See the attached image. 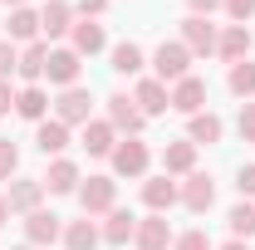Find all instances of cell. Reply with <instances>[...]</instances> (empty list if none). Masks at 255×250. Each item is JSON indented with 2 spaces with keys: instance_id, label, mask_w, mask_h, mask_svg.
Segmentation results:
<instances>
[{
  "instance_id": "obj_23",
  "label": "cell",
  "mask_w": 255,
  "mask_h": 250,
  "mask_svg": "<svg viewBox=\"0 0 255 250\" xmlns=\"http://www.w3.org/2000/svg\"><path fill=\"white\" fill-rule=\"evenodd\" d=\"M191 162H196V142H172L162 152V167L167 172H191Z\"/></svg>"
},
{
  "instance_id": "obj_39",
  "label": "cell",
  "mask_w": 255,
  "mask_h": 250,
  "mask_svg": "<svg viewBox=\"0 0 255 250\" xmlns=\"http://www.w3.org/2000/svg\"><path fill=\"white\" fill-rule=\"evenodd\" d=\"M15 108V94H10V84H0V113H10Z\"/></svg>"
},
{
  "instance_id": "obj_37",
  "label": "cell",
  "mask_w": 255,
  "mask_h": 250,
  "mask_svg": "<svg viewBox=\"0 0 255 250\" xmlns=\"http://www.w3.org/2000/svg\"><path fill=\"white\" fill-rule=\"evenodd\" d=\"M191 10H196V15H211V10H216V5H226V0H187Z\"/></svg>"
},
{
  "instance_id": "obj_30",
  "label": "cell",
  "mask_w": 255,
  "mask_h": 250,
  "mask_svg": "<svg viewBox=\"0 0 255 250\" xmlns=\"http://www.w3.org/2000/svg\"><path fill=\"white\" fill-rule=\"evenodd\" d=\"M113 69H118V74H137V69H142V49H137V44H118V49H113Z\"/></svg>"
},
{
  "instance_id": "obj_41",
  "label": "cell",
  "mask_w": 255,
  "mask_h": 250,
  "mask_svg": "<svg viewBox=\"0 0 255 250\" xmlns=\"http://www.w3.org/2000/svg\"><path fill=\"white\" fill-rule=\"evenodd\" d=\"M221 250H251V246H246V241H231V246H221Z\"/></svg>"
},
{
  "instance_id": "obj_18",
  "label": "cell",
  "mask_w": 255,
  "mask_h": 250,
  "mask_svg": "<svg viewBox=\"0 0 255 250\" xmlns=\"http://www.w3.org/2000/svg\"><path fill=\"white\" fill-rule=\"evenodd\" d=\"M64 241H69V250H94L98 246V226L94 221H69L64 226Z\"/></svg>"
},
{
  "instance_id": "obj_5",
  "label": "cell",
  "mask_w": 255,
  "mask_h": 250,
  "mask_svg": "<svg viewBox=\"0 0 255 250\" xmlns=\"http://www.w3.org/2000/svg\"><path fill=\"white\" fill-rule=\"evenodd\" d=\"M113 172H118V177H142V172H147V147H142V142L113 147Z\"/></svg>"
},
{
  "instance_id": "obj_16",
  "label": "cell",
  "mask_w": 255,
  "mask_h": 250,
  "mask_svg": "<svg viewBox=\"0 0 255 250\" xmlns=\"http://www.w3.org/2000/svg\"><path fill=\"white\" fill-rule=\"evenodd\" d=\"M34 142H39V152L49 157V152H64L69 147V127L54 118V123H39V132H34Z\"/></svg>"
},
{
  "instance_id": "obj_12",
  "label": "cell",
  "mask_w": 255,
  "mask_h": 250,
  "mask_svg": "<svg viewBox=\"0 0 255 250\" xmlns=\"http://www.w3.org/2000/svg\"><path fill=\"white\" fill-rule=\"evenodd\" d=\"M216 49H221V59H231V64H241L246 54H251V30L246 25H231V30L216 39Z\"/></svg>"
},
{
  "instance_id": "obj_22",
  "label": "cell",
  "mask_w": 255,
  "mask_h": 250,
  "mask_svg": "<svg viewBox=\"0 0 255 250\" xmlns=\"http://www.w3.org/2000/svg\"><path fill=\"white\" fill-rule=\"evenodd\" d=\"M103 49V25H74V54H98Z\"/></svg>"
},
{
  "instance_id": "obj_6",
  "label": "cell",
  "mask_w": 255,
  "mask_h": 250,
  "mask_svg": "<svg viewBox=\"0 0 255 250\" xmlns=\"http://www.w3.org/2000/svg\"><path fill=\"white\" fill-rule=\"evenodd\" d=\"M108 118H113V127H128V132H142V123H147V113L132 108V98H128V94H113V98H108Z\"/></svg>"
},
{
  "instance_id": "obj_13",
  "label": "cell",
  "mask_w": 255,
  "mask_h": 250,
  "mask_svg": "<svg viewBox=\"0 0 255 250\" xmlns=\"http://www.w3.org/2000/svg\"><path fill=\"white\" fill-rule=\"evenodd\" d=\"M182 201H187V211H206L211 201H216V187H211V177H191L187 187H182Z\"/></svg>"
},
{
  "instance_id": "obj_19",
  "label": "cell",
  "mask_w": 255,
  "mask_h": 250,
  "mask_svg": "<svg viewBox=\"0 0 255 250\" xmlns=\"http://www.w3.org/2000/svg\"><path fill=\"white\" fill-rule=\"evenodd\" d=\"M39 30L49 34V39H54V34H64V30H69V5H64V0H49V5L39 10Z\"/></svg>"
},
{
  "instance_id": "obj_8",
  "label": "cell",
  "mask_w": 255,
  "mask_h": 250,
  "mask_svg": "<svg viewBox=\"0 0 255 250\" xmlns=\"http://www.w3.org/2000/svg\"><path fill=\"white\" fill-rule=\"evenodd\" d=\"M113 182H108V177H89V187L79 191V201H84V211H89V216H94V211H113Z\"/></svg>"
},
{
  "instance_id": "obj_31",
  "label": "cell",
  "mask_w": 255,
  "mask_h": 250,
  "mask_svg": "<svg viewBox=\"0 0 255 250\" xmlns=\"http://www.w3.org/2000/svg\"><path fill=\"white\" fill-rule=\"evenodd\" d=\"M20 167V152H15V142H0V177H10Z\"/></svg>"
},
{
  "instance_id": "obj_4",
  "label": "cell",
  "mask_w": 255,
  "mask_h": 250,
  "mask_svg": "<svg viewBox=\"0 0 255 250\" xmlns=\"http://www.w3.org/2000/svg\"><path fill=\"white\" fill-rule=\"evenodd\" d=\"M79 69H84V64H79L74 49H54L49 64H44V74H49L54 84H64V89H74V84H79Z\"/></svg>"
},
{
  "instance_id": "obj_9",
  "label": "cell",
  "mask_w": 255,
  "mask_h": 250,
  "mask_svg": "<svg viewBox=\"0 0 255 250\" xmlns=\"http://www.w3.org/2000/svg\"><path fill=\"white\" fill-rule=\"evenodd\" d=\"M25 236H30L34 246H49V241H59V236H64V226H59V216H54V211H30Z\"/></svg>"
},
{
  "instance_id": "obj_36",
  "label": "cell",
  "mask_w": 255,
  "mask_h": 250,
  "mask_svg": "<svg viewBox=\"0 0 255 250\" xmlns=\"http://www.w3.org/2000/svg\"><path fill=\"white\" fill-rule=\"evenodd\" d=\"M15 49H10V39H0V74H10V69H15Z\"/></svg>"
},
{
  "instance_id": "obj_1",
  "label": "cell",
  "mask_w": 255,
  "mask_h": 250,
  "mask_svg": "<svg viewBox=\"0 0 255 250\" xmlns=\"http://www.w3.org/2000/svg\"><path fill=\"white\" fill-rule=\"evenodd\" d=\"M187 59H191L187 44H167L162 39L157 54H152V69H157V79H187Z\"/></svg>"
},
{
  "instance_id": "obj_25",
  "label": "cell",
  "mask_w": 255,
  "mask_h": 250,
  "mask_svg": "<svg viewBox=\"0 0 255 250\" xmlns=\"http://www.w3.org/2000/svg\"><path fill=\"white\" fill-rule=\"evenodd\" d=\"M216 137H221L216 113H191V142H216Z\"/></svg>"
},
{
  "instance_id": "obj_11",
  "label": "cell",
  "mask_w": 255,
  "mask_h": 250,
  "mask_svg": "<svg viewBox=\"0 0 255 250\" xmlns=\"http://www.w3.org/2000/svg\"><path fill=\"white\" fill-rule=\"evenodd\" d=\"M132 103H137L142 113H167V108H172V94L162 89L157 79H142V84H137V94H132Z\"/></svg>"
},
{
  "instance_id": "obj_26",
  "label": "cell",
  "mask_w": 255,
  "mask_h": 250,
  "mask_svg": "<svg viewBox=\"0 0 255 250\" xmlns=\"http://www.w3.org/2000/svg\"><path fill=\"white\" fill-rule=\"evenodd\" d=\"M231 94H241V98L255 94V64H251V59L231 64Z\"/></svg>"
},
{
  "instance_id": "obj_33",
  "label": "cell",
  "mask_w": 255,
  "mask_h": 250,
  "mask_svg": "<svg viewBox=\"0 0 255 250\" xmlns=\"http://www.w3.org/2000/svg\"><path fill=\"white\" fill-rule=\"evenodd\" d=\"M241 137H246V142H255V103H246V108H241Z\"/></svg>"
},
{
  "instance_id": "obj_14",
  "label": "cell",
  "mask_w": 255,
  "mask_h": 250,
  "mask_svg": "<svg viewBox=\"0 0 255 250\" xmlns=\"http://www.w3.org/2000/svg\"><path fill=\"white\" fill-rule=\"evenodd\" d=\"M132 231H137V216L132 211H108V226H103V241L108 246H128Z\"/></svg>"
},
{
  "instance_id": "obj_3",
  "label": "cell",
  "mask_w": 255,
  "mask_h": 250,
  "mask_svg": "<svg viewBox=\"0 0 255 250\" xmlns=\"http://www.w3.org/2000/svg\"><path fill=\"white\" fill-rule=\"evenodd\" d=\"M132 241H137V250H167V241H172V226H167V216H147V221H137Z\"/></svg>"
},
{
  "instance_id": "obj_34",
  "label": "cell",
  "mask_w": 255,
  "mask_h": 250,
  "mask_svg": "<svg viewBox=\"0 0 255 250\" xmlns=\"http://www.w3.org/2000/svg\"><path fill=\"white\" fill-rule=\"evenodd\" d=\"M236 187H241V196H255V167H241L236 172Z\"/></svg>"
},
{
  "instance_id": "obj_15",
  "label": "cell",
  "mask_w": 255,
  "mask_h": 250,
  "mask_svg": "<svg viewBox=\"0 0 255 250\" xmlns=\"http://www.w3.org/2000/svg\"><path fill=\"white\" fill-rule=\"evenodd\" d=\"M39 191H44V182H34V177H20L15 187H10V211H34L39 206Z\"/></svg>"
},
{
  "instance_id": "obj_2",
  "label": "cell",
  "mask_w": 255,
  "mask_h": 250,
  "mask_svg": "<svg viewBox=\"0 0 255 250\" xmlns=\"http://www.w3.org/2000/svg\"><path fill=\"white\" fill-rule=\"evenodd\" d=\"M201 103H206V79H177V89H172V108L177 113H201Z\"/></svg>"
},
{
  "instance_id": "obj_7",
  "label": "cell",
  "mask_w": 255,
  "mask_h": 250,
  "mask_svg": "<svg viewBox=\"0 0 255 250\" xmlns=\"http://www.w3.org/2000/svg\"><path fill=\"white\" fill-rule=\"evenodd\" d=\"M182 34H187V49H191V54H211V49H216V25H206L201 15L182 20Z\"/></svg>"
},
{
  "instance_id": "obj_29",
  "label": "cell",
  "mask_w": 255,
  "mask_h": 250,
  "mask_svg": "<svg viewBox=\"0 0 255 250\" xmlns=\"http://www.w3.org/2000/svg\"><path fill=\"white\" fill-rule=\"evenodd\" d=\"M34 30H39V15L20 5V10L10 15V34H15V39H34Z\"/></svg>"
},
{
  "instance_id": "obj_10",
  "label": "cell",
  "mask_w": 255,
  "mask_h": 250,
  "mask_svg": "<svg viewBox=\"0 0 255 250\" xmlns=\"http://www.w3.org/2000/svg\"><path fill=\"white\" fill-rule=\"evenodd\" d=\"M59 123L64 127H69V123H89V94H84L79 84L59 94Z\"/></svg>"
},
{
  "instance_id": "obj_24",
  "label": "cell",
  "mask_w": 255,
  "mask_h": 250,
  "mask_svg": "<svg viewBox=\"0 0 255 250\" xmlns=\"http://www.w3.org/2000/svg\"><path fill=\"white\" fill-rule=\"evenodd\" d=\"M84 147L89 152H113V123H84Z\"/></svg>"
},
{
  "instance_id": "obj_43",
  "label": "cell",
  "mask_w": 255,
  "mask_h": 250,
  "mask_svg": "<svg viewBox=\"0 0 255 250\" xmlns=\"http://www.w3.org/2000/svg\"><path fill=\"white\" fill-rule=\"evenodd\" d=\"M20 250H30V246H20Z\"/></svg>"
},
{
  "instance_id": "obj_42",
  "label": "cell",
  "mask_w": 255,
  "mask_h": 250,
  "mask_svg": "<svg viewBox=\"0 0 255 250\" xmlns=\"http://www.w3.org/2000/svg\"><path fill=\"white\" fill-rule=\"evenodd\" d=\"M5 5H25V0H5Z\"/></svg>"
},
{
  "instance_id": "obj_35",
  "label": "cell",
  "mask_w": 255,
  "mask_h": 250,
  "mask_svg": "<svg viewBox=\"0 0 255 250\" xmlns=\"http://www.w3.org/2000/svg\"><path fill=\"white\" fill-rule=\"evenodd\" d=\"M226 10H231L236 20H246V15H255V0H226Z\"/></svg>"
},
{
  "instance_id": "obj_40",
  "label": "cell",
  "mask_w": 255,
  "mask_h": 250,
  "mask_svg": "<svg viewBox=\"0 0 255 250\" xmlns=\"http://www.w3.org/2000/svg\"><path fill=\"white\" fill-rule=\"evenodd\" d=\"M5 221H10V201L0 196V226H5Z\"/></svg>"
},
{
  "instance_id": "obj_27",
  "label": "cell",
  "mask_w": 255,
  "mask_h": 250,
  "mask_svg": "<svg viewBox=\"0 0 255 250\" xmlns=\"http://www.w3.org/2000/svg\"><path fill=\"white\" fill-rule=\"evenodd\" d=\"M79 187V167H74V162H54V167H49V191H74Z\"/></svg>"
},
{
  "instance_id": "obj_20",
  "label": "cell",
  "mask_w": 255,
  "mask_h": 250,
  "mask_svg": "<svg viewBox=\"0 0 255 250\" xmlns=\"http://www.w3.org/2000/svg\"><path fill=\"white\" fill-rule=\"evenodd\" d=\"M44 64H49V49H44V44H30V49H25V54H20V64H15V74H20V79H39V74H44Z\"/></svg>"
},
{
  "instance_id": "obj_32",
  "label": "cell",
  "mask_w": 255,
  "mask_h": 250,
  "mask_svg": "<svg viewBox=\"0 0 255 250\" xmlns=\"http://www.w3.org/2000/svg\"><path fill=\"white\" fill-rule=\"evenodd\" d=\"M177 250H211V241H206V231H187L177 241Z\"/></svg>"
},
{
  "instance_id": "obj_28",
  "label": "cell",
  "mask_w": 255,
  "mask_h": 250,
  "mask_svg": "<svg viewBox=\"0 0 255 250\" xmlns=\"http://www.w3.org/2000/svg\"><path fill=\"white\" fill-rule=\"evenodd\" d=\"M226 221H231V231H236V236H246V241L255 236V206H251V201L231 206V216H226Z\"/></svg>"
},
{
  "instance_id": "obj_17",
  "label": "cell",
  "mask_w": 255,
  "mask_h": 250,
  "mask_svg": "<svg viewBox=\"0 0 255 250\" xmlns=\"http://www.w3.org/2000/svg\"><path fill=\"white\" fill-rule=\"evenodd\" d=\"M177 196H182V191L172 187V182H167V177H152V182H147V187H142V201H147V206H152V211H167V206H172V201H177Z\"/></svg>"
},
{
  "instance_id": "obj_38",
  "label": "cell",
  "mask_w": 255,
  "mask_h": 250,
  "mask_svg": "<svg viewBox=\"0 0 255 250\" xmlns=\"http://www.w3.org/2000/svg\"><path fill=\"white\" fill-rule=\"evenodd\" d=\"M79 10H84V15H103V10H108V0H79Z\"/></svg>"
},
{
  "instance_id": "obj_21",
  "label": "cell",
  "mask_w": 255,
  "mask_h": 250,
  "mask_svg": "<svg viewBox=\"0 0 255 250\" xmlns=\"http://www.w3.org/2000/svg\"><path fill=\"white\" fill-rule=\"evenodd\" d=\"M44 108H49L44 89H25V94L15 98V113H20V118H34V123H44Z\"/></svg>"
}]
</instances>
